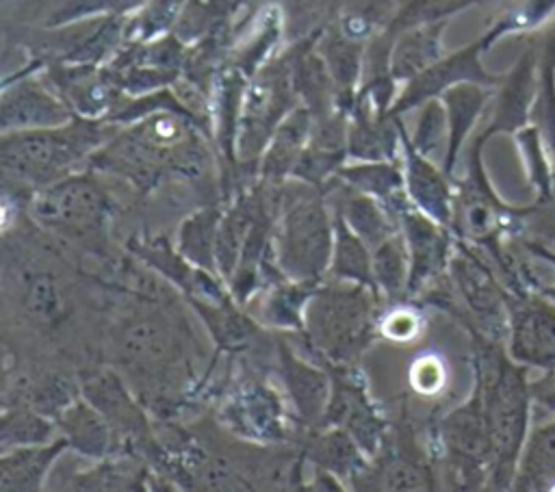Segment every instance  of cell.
Here are the masks:
<instances>
[{
    "label": "cell",
    "instance_id": "1",
    "mask_svg": "<svg viewBox=\"0 0 555 492\" xmlns=\"http://www.w3.org/2000/svg\"><path fill=\"white\" fill-rule=\"evenodd\" d=\"M117 132V124L108 119L80 115L54 128L2 132L0 163L7 178L43 189L67 178L85 158H93Z\"/></svg>",
    "mask_w": 555,
    "mask_h": 492
},
{
    "label": "cell",
    "instance_id": "6",
    "mask_svg": "<svg viewBox=\"0 0 555 492\" xmlns=\"http://www.w3.org/2000/svg\"><path fill=\"white\" fill-rule=\"evenodd\" d=\"M106 212V197L85 173H69L67 178L39 189L30 202L35 221L74 234L98 230L104 223Z\"/></svg>",
    "mask_w": 555,
    "mask_h": 492
},
{
    "label": "cell",
    "instance_id": "3",
    "mask_svg": "<svg viewBox=\"0 0 555 492\" xmlns=\"http://www.w3.org/2000/svg\"><path fill=\"white\" fill-rule=\"evenodd\" d=\"M479 392L492 433L494 483H509L527 438L529 384L520 368L499 358L486 388Z\"/></svg>",
    "mask_w": 555,
    "mask_h": 492
},
{
    "label": "cell",
    "instance_id": "13",
    "mask_svg": "<svg viewBox=\"0 0 555 492\" xmlns=\"http://www.w3.org/2000/svg\"><path fill=\"white\" fill-rule=\"evenodd\" d=\"M447 20L425 22L405 28L388 56V72L392 80H412L429 65L442 59V30Z\"/></svg>",
    "mask_w": 555,
    "mask_h": 492
},
{
    "label": "cell",
    "instance_id": "43",
    "mask_svg": "<svg viewBox=\"0 0 555 492\" xmlns=\"http://www.w3.org/2000/svg\"><path fill=\"white\" fill-rule=\"evenodd\" d=\"M236 2H238V0H236Z\"/></svg>",
    "mask_w": 555,
    "mask_h": 492
},
{
    "label": "cell",
    "instance_id": "23",
    "mask_svg": "<svg viewBox=\"0 0 555 492\" xmlns=\"http://www.w3.org/2000/svg\"><path fill=\"white\" fill-rule=\"evenodd\" d=\"M340 217L371 249H375L379 243L395 234V228L382 206H377L373 197L362 191L351 193L343 199Z\"/></svg>",
    "mask_w": 555,
    "mask_h": 492
},
{
    "label": "cell",
    "instance_id": "29",
    "mask_svg": "<svg viewBox=\"0 0 555 492\" xmlns=\"http://www.w3.org/2000/svg\"><path fill=\"white\" fill-rule=\"evenodd\" d=\"M408 251L397 232L373 249V277L388 293L397 295L410 275Z\"/></svg>",
    "mask_w": 555,
    "mask_h": 492
},
{
    "label": "cell",
    "instance_id": "10",
    "mask_svg": "<svg viewBox=\"0 0 555 492\" xmlns=\"http://www.w3.org/2000/svg\"><path fill=\"white\" fill-rule=\"evenodd\" d=\"M538 95V46L531 43L516 65L503 76L486 137L494 132H518L529 126Z\"/></svg>",
    "mask_w": 555,
    "mask_h": 492
},
{
    "label": "cell",
    "instance_id": "11",
    "mask_svg": "<svg viewBox=\"0 0 555 492\" xmlns=\"http://www.w3.org/2000/svg\"><path fill=\"white\" fill-rule=\"evenodd\" d=\"M403 232L410 249V275L408 290H418L431 275L440 271L447 260V236L438 228L440 223L416 210H401Z\"/></svg>",
    "mask_w": 555,
    "mask_h": 492
},
{
    "label": "cell",
    "instance_id": "14",
    "mask_svg": "<svg viewBox=\"0 0 555 492\" xmlns=\"http://www.w3.org/2000/svg\"><path fill=\"white\" fill-rule=\"evenodd\" d=\"M488 98H490L488 87L477 85V82L453 85L440 95V100L447 108V121H449V143H447L444 169H442L447 176H451L457 154L464 145V139L468 137L470 128L475 126L477 117L481 115Z\"/></svg>",
    "mask_w": 555,
    "mask_h": 492
},
{
    "label": "cell",
    "instance_id": "26",
    "mask_svg": "<svg viewBox=\"0 0 555 492\" xmlns=\"http://www.w3.org/2000/svg\"><path fill=\"white\" fill-rule=\"evenodd\" d=\"M338 176L356 186V191H362L366 195H377V197H395L401 191V173L397 167L384 163V160H369L366 165H356V167H343Z\"/></svg>",
    "mask_w": 555,
    "mask_h": 492
},
{
    "label": "cell",
    "instance_id": "33",
    "mask_svg": "<svg viewBox=\"0 0 555 492\" xmlns=\"http://www.w3.org/2000/svg\"><path fill=\"white\" fill-rule=\"evenodd\" d=\"M54 425L43 420L39 414L28 410L9 412L4 407L2 414V446H20V444H43L50 440Z\"/></svg>",
    "mask_w": 555,
    "mask_h": 492
},
{
    "label": "cell",
    "instance_id": "34",
    "mask_svg": "<svg viewBox=\"0 0 555 492\" xmlns=\"http://www.w3.org/2000/svg\"><path fill=\"white\" fill-rule=\"evenodd\" d=\"M147 2L150 0H65L50 15V26H61V24H69L87 17H100V15H124Z\"/></svg>",
    "mask_w": 555,
    "mask_h": 492
},
{
    "label": "cell",
    "instance_id": "28",
    "mask_svg": "<svg viewBox=\"0 0 555 492\" xmlns=\"http://www.w3.org/2000/svg\"><path fill=\"white\" fill-rule=\"evenodd\" d=\"M249 210L247 206L245 208H234L221 223H219V230H217V245H215V260L221 269L223 275H232L238 260H241V254H243V247H245V241L249 236L247 228H249Z\"/></svg>",
    "mask_w": 555,
    "mask_h": 492
},
{
    "label": "cell",
    "instance_id": "30",
    "mask_svg": "<svg viewBox=\"0 0 555 492\" xmlns=\"http://www.w3.org/2000/svg\"><path fill=\"white\" fill-rule=\"evenodd\" d=\"M516 141H518V147L522 152L527 173H529L535 191L540 193L542 199H548L555 189H553V171L548 167V156H546L548 150H546V143L542 139L540 128L535 124H529V126L520 128L516 132Z\"/></svg>",
    "mask_w": 555,
    "mask_h": 492
},
{
    "label": "cell",
    "instance_id": "21",
    "mask_svg": "<svg viewBox=\"0 0 555 492\" xmlns=\"http://www.w3.org/2000/svg\"><path fill=\"white\" fill-rule=\"evenodd\" d=\"M282 375L299 414L308 420L319 418L330 401L327 377L291 355L286 349H282Z\"/></svg>",
    "mask_w": 555,
    "mask_h": 492
},
{
    "label": "cell",
    "instance_id": "41",
    "mask_svg": "<svg viewBox=\"0 0 555 492\" xmlns=\"http://www.w3.org/2000/svg\"><path fill=\"white\" fill-rule=\"evenodd\" d=\"M553 189H555V167H553Z\"/></svg>",
    "mask_w": 555,
    "mask_h": 492
},
{
    "label": "cell",
    "instance_id": "19",
    "mask_svg": "<svg viewBox=\"0 0 555 492\" xmlns=\"http://www.w3.org/2000/svg\"><path fill=\"white\" fill-rule=\"evenodd\" d=\"M551 483H555V420L529 433L514 477L518 490H540Z\"/></svg>",
    "mask_w": 555,
    "mask_h": 492
},
{
    "label": "cell",
    "instance_id": "35",
    "mask_svg": "<svg viewBox=\"0 0 555 492\" xmlns=\"http://www.w3.org/2000/svg\"><path fill=\"white\" fill-rule=\"evenodd\" d=\"M317 453H319V462L325 468L353 470V466L349 464L358 462V451L343 431H332L325 438H321L317 444Z\"/></svg>",
    "mask_w": 555,
    "mask_h": 492
},
{
    "label": "cell",
    "instance_id": "9",
    "mask_svg": "<svg viewBox=\"0 0 555 492\" xmlns=\"http://www.w3.org/2000/svg\"><path fill=\"white\" fill-rule=\"evenodd\" d=\"M509 355L516 362L555 371V306L540 297L509 303Z\"/></svg>",
    "mask_w": 555,
    "mask_h": 492
},
{
    "label": "cell",
    "instance_id": "40",
    "mask_svg": "<svg viewBox=\"0 0 555 492\" xmlns=\"http://www.w3.org/2000/svg\"><path fill=\"white\" fill-rule=\"evenodd\" d=\"M542 258H546L548 262H553L555 264V254H551V251H546V249H540V247H533ZM551 297H555V286L551 288Z\"/></svg>",
    "mask_w": 555,
    "mask_h": 492
},
{
    "label": "cell",
    "instance_id": "32",
    "mask_svg": "<svg viewBox=\"0 0 555 492\" xmlns=\"http://www.w3.org/2000/svg\"><path fill=\"white\" fill-rule=\"evenodd\" d=\"M444 143H449L447 108L440 98H431L421 104V115L416 121L412 145L416 147V152L431 158L442 150Z\"/></svg>",
    "mask_w": 555,
    "mask_h": 492
},
{
    "label": "cell",
    "instance_id": "12",
    "mask_svg": "<svg viewBox=\"0 0 555 492\" xmlns=\"http://www.w3.org/2000/svg\"><path fill=\"white\" fill-rule=\"evenodd\" d=\"M401 143L405 150V182L412 202L434 221L447 225L453 217L451 191L444 180L447 173L438 171L427 156L416 152L401 126Z\"/></svg>",
    "mask_w": 555,
    "mask_h": 492
},
{
    "label": "cell",
    "instance_id": "4",
    "mask_svg": "<svg viewBox=\"0 0 555 492\" xmlns=\"http://www.w3.org/2000/svg\"><path fill=\"white\" fill-rule=\"evenodd\" d=\"M310 334L338 362H347L371 336V306L362 288L321 290L308 306Z\"/></svg>",
    "mask_w": 555,
    "mask_h": 492
},
{
    "label": "cell",
    "instance_id": "2",
    "mask_svg": "<svg viewBox=\"0 0 555 492\" xmlns=\"http://www.w3.org/2000/svg\"><path fill=\"white\" fill-rule=\"evenodd\" d=\"M334 230L321 197L312 189H291L278 236L284 271L297 280H317L332 262Z\"/></svg>",
    "mask_w": 555,
    "mask_h": 492
},
{
    "label": "cell",
    "instance_id": "36",
    "mask_svg": "<svg viewBox=\"0 0 555 492\" xmlns=\"http://www.w3.org/2000/svg\"><path fill=\"white\" fill-rule=\"evenodd\" d=\"M410 381H412V386L418 394H423V397L436 394L444 384L442 362L434 355L416 360L414 366H412V373H410Z\"/></svg>",
    "mask_w": 555,
    "mask_h": 492
},
{
    "label": "cell",
    "instance_id": "7",
    "mask_svg": "<svg viewBox=\"0 0 555 492\" xmlns=\"http://www.w3.org/2000/svg\"><path fill=\"white\" fill-rule=\"evenodd\" d=\"M297 98L293 72L284 65L264 69L258 80L243 93L238 117V145L243 156H256L271 139L280 121L293 111L291 102Z\"/></svg>",
    "mask_w": 555,
    "mask_h": 492
},
{
    "label": "cell",
    "instance_id": "24",
    "mask_svg": "<svg viewBox=\"0 0 555 492\" xmlns=\"http://www.w3.org/2000/svg\"><path fill=\"white\" fill-rule=\"evenodd\" d=\"M24 310L39 323H59L67 314V299L52 273L39 271L28 275L22 293Z\"/></svg>",
    "mask_w": 555,
    "mask_h": 492
},
{
    "label": "cell",
    "instance_id": "15",
    "mask_svg": "<svg viewBox=\"0 0 555 492\" xmlns=\"http://www.w3.org/2000/svg\"><path fill=\"white\" fill-rule=\"evenodd\" d=\"M314 117L306 106L293 108L275 128L269 139V147L262 158V173L267 178L280 180L288 171H295L304 150L308 147L312 134Z\"/></svg>",
    "mask_w": 555,
    "mask_h": 492
},
{
    "label": "cell",
    "instance_id": "37",
    "mask_svg": "<svg viewBox=\"0 0 555 492\" xmlns=\"http://www.w3.org/2000/svg\"><path fill=\"white\" fill-rule=\"evenodd\" d=\"M555 11V0H525L512 13H507V22L512 33L531 30L540 26Z\"/></svg>",
    "mask_w": 555,
    "mask_h": 492
},
{
    "label": "cell",
    "instance_id": "42",
    "mask_svg": "<svg viewBox=\"0 0 555 492\" xmlns=\"http://www.w3.org/2000/svg\"><path fill=\"white\" fill-rule=\"evenodd\" d=\"M4 2H9V0H4Z\"/></svg>",
    "mask_w": 555,
    "mask_h": 492
},
{
    "label": "cell",
    "instance_id": "5",
    "mask_svg": "<svg viewBox=\"0 0 555 492\" xmlns=\"http://www.w3.org/2000/svg\"><path fill=\"white\" fill-rule=\"evenodd\" d=\"M505 33H512V28H509L507 17H501L486 35H481L466 48L442 56L440 61L429 65L425 72H421L418 76L408 80V87L392 104L390 115L421 106L423 102H427L431 98H440L449 87L460 85V82H477L483 87L501 85L503 76H494V74L486 72V67L481 65V52L488 50Z\"/></svg>",
    "mask_w": 555,
    "mask_h": 492
},
{
    "label": "cell",
    "instance_id": "8",
    "mask_svg": "<svg viewBox=\"0 0 555 492\" xmlns=\"http://www.w3.org/2000/svg\"><path fill=\"white\" fill-rule=\"evenodd\" d=\"M74 117L76 113L65 98L59 91H52V85H46L28 72L17 74L13 80H4L0 98L2 132L54 128Z\"/></svg>",
    "mask_w": 555,
    "mask_h": 492
},
{
    "label": "cell",
    "instance_id": "18",
    "mask_svg": "<svg viewBox=\"0 0 555 492\" xmlns=\"http://www.w3.org/2000/svg\"><path fill=\"white\" fill-rule=\"evenodd\" d=\"M56 425L63 429V436L72 449L93 457L106 453L111 433L108 423L89 401L67 403L61 410Z\"/></svg>",
    "mask_w": 555,
    "mask_h": 492
},
{
    "label": "cell",
    "instance_id": "16",
    "mask_svg": "<svg viewBox=\"0 0 555 492\" xmlns=\"http://www.w3.org/2000/svg\"><path fill=\"white\" fill-rule=\"evenodd\" d=\"M67 446V440H56L54 444H20L2 451L0 457V490H37L52 462Z\"/></svg>",
    "mask_w": 555,
    "mask_h": 492
},
{
    "label": "cell",
    "instance_id": "38",
    "mask_svg": "<svg viewBox=\"0 0 555 492\" xmlns=\"http://www.w3.org/2000/svg\"><path fill=\"white\" fill-rule=\"evenodd\" d=\"M421 319L410 308H397L382 321V332L395 342H408L418 334Z\"/></svg>",
    "mask_w": 555,
    "mask_h": 492
},
{
    "label": "cell",
    "instance_id": "22",
    "mask_svg": "<svg viewBox=\"0 0 555 492\" xmlns=\"http://www.w3.org/2000/svg\"><path fill=\"white\" fill-rule=\"evenodd\" d=\"M332 273L336 277L356 280L358 284L371 286L373 258L369 256V245L345 223L343 217L334 223V251H332Z\"/></svg>",
    "mask_w": 555,
    "mask_h": 492
},
{
    "label": "cell",
    "instance_id": "17",
    "mask_svg": "<svg viewBox=\"0 0 555 492\" xmlns=\"http://www.w3.org/2000/svg\"><path fill=\"white\" fill-rule=\"evenodd\" d=\"M85 399L106 418L108 425L121 427L126 433L137 431L143 425L141 412L124 390L117 375L100 371L85 379Z\"/></svg>",
    "mask_w": 555,
    "mask_h": 492
},
{
    "label": "cell",
    "instance_id": "39",
    "mask_svg": "<svg viewBox=\"0 0 555 492\" xmlns=\"http://www.w3.org/2000/svg\"><path fill=\"white\" fill-rule=\"evenodd\" d=\"M531 399L538 401L548 412H555V371H551L546 377L529 384Z\"/></svg>",
    "mask_w": 555,
    "mask_h": 492
},
{
    "label": "cell",
    "instance_id": "31",
    "mask_svg": "<svg viewBox=\"0 0 555 492\" xmlns=\"http://www.w3.org/2000/svg\"><path fill=\"white\" fill-rule=\"evenodd\" d=\"M323 61L340 95L351 91L360 72V46L343 35H332L323 48Z\"/></svg>",
    "mask_w": 555,
    "mask_h": 492
},
{
    "label": "cell",
    "instance_id": "27",
    "mask_svg": "<svg viewBox=\"0 0 555 492\" xmlns=\"http://www.w3.org/2000/svg\"><path fill=\"white\" fill-rule=\"evenodd\" d=\"M217 230H219V223H217V212L215 210H204L195 217H191L184 225H182V232H180V249L182 254L202 264V267H210L212 269V262L215 260V245H217Z\"/></svg>",
    "mask_w": 555,
    "mask_h": 492
},
{
    "label": "cell",
    "instance_id": "25",
    "mask_svg": "<svg viewBox=\"0 0 555 492\" xmlns=\"http://www.w3.org/2000/svg\"><path fill=\"white\" fill-rule=\"evenodd\" d=\"M453 273L462 295L470 303V308L483 316H496L501 310V297L494 288V282L488 273L468 256H457L453 260Z\"/></svg>",
    "mask_w": 555,
    "mask_h": 492
},
{
    "label": "cell",
    "instance_id": "20",
    "mask_svg": "<svg viewBox=\"0 0 555 492\" xmlns=\"http://www.w3.org/2000/svg\"><path fill=\"white\" fill-rule=\"evenodd\" d=\"M546 150L555 163V24L544 33L538 48V95L531 111Z\"/></svg>",
    "mask_w": 555,
    "mask_h": 492
}]
</instances>
